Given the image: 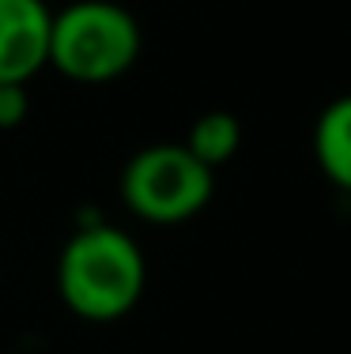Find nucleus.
I'll return each mask as SVG.
<instances>
[{
  "instance_id": "7",
  "label": "nucleus",
  "mask_w": 351,
  "mask_h": 354,
  "mask_svg": "<svg viewBox=\"0 0 351 354\" xmlns=\"http://www.w3.org/2000/svg\"><path fill=\"white\" fill-rule=\"evenodd\" d=\"M30 113L27 83H0V129H19Z\"/></svg>"
},
{
  "instance_id": "2",
  "label": "nucleus",
  "mask_w": 351,
  "mask_h": 354,
  "mask_svg": "<svg viewBox=\"0 0 351 354\" xmlns=\"http://www.w3.org/2000/svg\"><path fill=\"white\" fill-rule=\"evenodd\" d=\"M144 35L129 8L117 0H72L53 12L49 30V68L72 83H114L136 64Z\"/></svg>"
},
{
  "instance_id": "3",
  "label": "nucleus",
  "mask_w": 351,
  "mask_h": 354,
  "mask_svg": "<svg viewBox=\"0 0 351 354\" xmlns=\"http://www.w3.org/2000/svg\"><path fill=\"white\" fill-rule=\"evenodd\" d=\"M215 192V170L186 143L140 147L121 170V200L152 226H178L200 215Z\"/></svg>"
},
{
  "instance_id": "4",
  "label": "nucleus",
  "mask_w": 351,
  "mask_h": 354,
  "mask_svg": "<svg viewBox=\"0 0 351 354\" xmlns=\"http://www.w3.org/2000/svg\"><path fill=\"white\" fill-rule=\"evenodd\" d=\"M49 30L46 0H0V83H30L49 68Z\"/></svg>"
},
{
  "instance_id": "6",
  "label": "nucleus",
  "mask_w": 351,
  "mask_h": 354,
  "mask_svg": "<svg viewBox=\"0 0 351 354\" xmlns=\"http://www.w3.org/2000/svg\"><path fill=\"white\" fill-rule=\"evenodd\" d=\"M186 147L193 151L204 166H223L231 162L234 155H238L242 147V121L231 113V109H208V113H200L193 121V129H189L186 136Z\"/></svg>"
},
{
  "instance_id": "1",
  "label": "nucleus",
  "mask_w": 351,
  "mask_h": 354,
  "mask_svg": "<svg viewBox=\"0 0 351 354\" xmlns=\"http://www.w3.org/2000/svg\"><path fill=\"white\" fill-rule=\"evenodd\" d=\"M147 286V260L136 238L114 223L91 218L57 257V290L80 320L110 324L136 309Z\"/></svg>"
},
{
  "instance_id": "5",
  "label": "nucleus",
  "mask_w": 351,
  "mask_h": 354,
  "mask_svg": "<svg viewBox=\"0 0 351 354\" xmlns=\"http://www.w3.org/2000/svg\"><path fill=\"white\" fill-rule=\"evenodd\" d=\"M314 158L325 181L351 192V95L332 98L314 124Z\"/></svg>"
}]
</instances>
